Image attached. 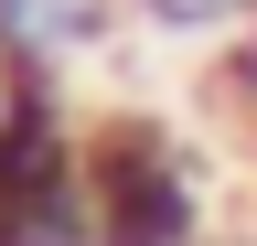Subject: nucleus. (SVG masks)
<instances>
[{
    "label": "nucleus",
    "mask_w": 257,
    "mask_h": 246,
    "mask_svg": "<svg viewBox=\"0 0 257 246\" xmlns=\"http://www.w3.org/2000/svg\"><path fill=\"white\" fill-rule=\"evenodd\" d=\"M86 182H96V235L107 246H193L204 235V182L150 118L86 129Z\"/></svg>",
    "instance_id": "nucleus-1"
},
{
    "label": "nucleus",
    "mask_w": 257,
    "mask_h": 246,
    "mask_svg": "<svg viewBox=\"0 0 257 246\" xmlns=\"http://www.w3.org/2000/svg\"><path fill=\"white\" fill-rule=\"evenodd\" d=\"M128 22V0H0V43L22 54V65H86V54H107V33Z\"/></svg>",
    "instance_id": "nucleus-3"
},
{
    "label": "nucleus",
    "mask_w": 257,
    "mask_h": 246,
    "mask_svg": "<svg viewBox=\"0 0 257 246\" xmlns=\"http://www.w3.org/2000/svg\"><path fill=\"white\" fill-rule=\"evenodd\" d=\"M246 11L257 0H128V22H150V33H172V43H225Z\"/></svg>",
    "instance_id": "nucleus-5"
},
{
    "label": "nucleus",
    "mask_w": 257,
    "mask_h": 246,
    "mask_svg": "<svg viewBox=\"0 0 257 246\" xmlns=\"http://www.w3.org/2000/svg\"><path fill=\"white\" fill-rule=\"evenodd\" d=\"M0 246H107L96 235V182H86V129L32 161L22 182H0Z\"/></svg>",
    "instance_id": "nucleus-2"
},
{
    "label": "nucleus",
    "mask_w": 257,
    "mask_h": 246,
    "mask_svg": "<svg viewBox=\"0 0 257 246\" xmlns=\"http://www.w3.org/2000/svg\"><path fill=\"white\" fill-rule=\"evenodd\" d=\"M214 97L236 107V129L257 139V11H246L236 33H225V54H214Z\"/></svg>",
    "instance_id": "nucleus-6"
},
{
    "label": "nucleus",
    "mask_w": 257,
    "mask_h": 246,
    "mask_svg": "<svg viewBox=\"0 0 257 246\" xmlns=\"http://www.w3.org/2000/svg\"><path fill=\"white\" fill-rule=\"evenodd\" d=\"M64 139H75V118L54 107V75L0 43V182H22L32 161H54Z\"/></svg>",
    "instance_id": "nucleus-4"
}]
</instances>
